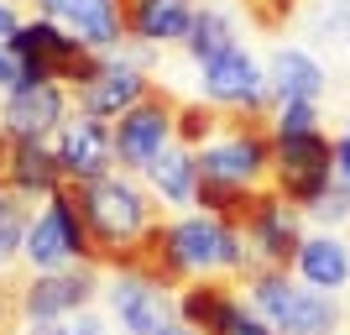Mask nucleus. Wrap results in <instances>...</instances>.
Returning a JSON list of instances; mask_svg holds the SVG:
<instances>
[{
	"mask_svg": "<svg viewBox=\"0 0 350 335\" xmlns=\"http://www.w3.org/2000/svg\"><path fill=\"white\" fill-rule=\"evenodd\" d=\"M11 53L21 58V79L27 84H84V79H94L100 73V53L89 42H79V37H68V32L58 27V21H27V27L11 37ZM21 84V89H27Z\"/></svg>",
	"mask_w": 350,
	"mask_h": 335,
	"instance_id": "obj_3",
	"label": "nucleus"
},
{
	"mask_svg": "<svg viewBox=\"0 0 350 335\" xmlns=\"http://www.w3.org/2000/svg\"><path fill=\"white\" fill-rule=\"evenodd\" d=\"M293 273L304 277L308 288H329L335 293V288L350 283V247H340V241H329V236H314V241H304Z\"/></svg>",
	"mask_w": 350,
	"mask_h": 335,
	"instance_id": "obj_17",
	"label": "nucleus"
},
{
	"mask_svg": "<svg viewBox=\"0 0 350 335\" xmlns=\"http://www.w3.org/2000/svg\"><path fill=\"white\" fill-rule=\"evenodd\" d=\"M21 262H27L31 273H63V267L79 262V257H73V241H68V225H63V215H58V204H53V199H47V210L27 225Z\"/></svg>",
	"mask_w": 350,
	"mask_h": 335,
	"instance_id": "obj_15",
	"label": "nucleus"
},
{
	"mask_svg": "<svg viewBox=\"0 0 350 335\" xmlns=\"http://www.w3.org/2000/svg\"><path fill=\"white\" fill-rule=\"evenodd\" d=\"M73 335H105L100 320H73Z\"/></svg>",
	"mask_w": 350,
	"mask_h": 335,
	"instance_id": "obj_28",
	"label": "nucleus"
},
{
	"mask_svg": "<svg viewBox=\"0 0 350 335\" xmlns=\"http://www.w3.org/2000/svg\"><path fill=\"white\" fill-rule=\"evenodd\" d=\"M27 79H21V58L11 53V42H0V89L11 95V89H21Z\"/></svg>",
	"mask_w": 350,
	"mask_h": 335,
	"instance_id": "obj_24",
	"label": "nucleus"
},
{
	"mask_svg": "<svg viewBox=\"0 0 350 335\" xmlns=\"http://www.w3.org/2000/svg\"><path fill=\"white\" fill-rule=\"evenodd\" d=\"M0 267H5V262H0Z\"/></svg>",
	"mask_w": 350,
	"mask_h": 335,
	"instance_id": "obj_30",
	"label": "nucleus"
},
{
	"mask_svg": "<svg viewBox=\"0 0 350 335\" xmlns=\"http://www.w3.org/2000/svg\"><path fill=\"white\" fill-rule=\"evenodd\" d=\"M53 152H58L63 178L89 184V178H105V173H110V162H116V132H110L100 116L73 110V116L58 126V147H53Z\"/></svg>",
	"mask_w": 350,
	"mask_h": 335,
	"instance_id": "obj_8",
	"label": "nucleus"
},
{
	"mask_svg": "<svg viewBox=\"0 0 350 335\" xmlns=\"http://www.w3.org/2000/svg\"><path fill=\"white\" fill-rule=\"evenodd\" d=\"M308 215H314V220H329V225H340V220L350 215V184H340V178H335V184H329L319 199L308 204Z\"/></svg>",
	"mask_w": 350,
	"mask_h": 335,
	"instance_id": "obj_22",
	"label": "nucleus"
},
{
	"mask_svg": "<svg viewBox=\"0 0 350 335\" xmlns=\"http://www.w3.org/2000/svg\"><path fill=\"white\" fill-rule=\"evenodd\" d=\"M100 288V267L94 262H73L63 273H31L27 293H21V320L42 325V320H63V314H79V309L94 299Z\"/></svg>",
	"mask_w": 350,
	"mask_h": 335,
	"instance_id": "obj_7",
	"label": "nucleus"
},
{
	"mask_svg": "<svg viewBox=\"0 0 350 335\" xmlns=\"http://www.w3.org/2000/svg\"><path fill=\"white\" fill-rule=\"evenodd\" d=\"M209 335H278V330H272V325H267L256 309H246L241 299H235V304L219 314V325H215Z\"/></svg>",
	"mask_w": 350,
	"mask_h": 335,
	"instance_id": "obj_21",
	"label": "nucleus"
},
{
	"mask_svg": "<svg viewBox=\"0 0 350 335\" xmlns=\"http://www.w3.org/2000/svg\"><path fill=\"white\" fill-rule=\"evenodd\" d=\"M304 132H319V110H314V100L278 105V116H272V136H304Z\"/></svg>",
	"mask_w": 350,
	"mask_h": 335,
	"instance_id": "obj_20",
	"label": "nucleus"
},
{
	"mask_svg": "<svg viewBox=\"0 0 350 335\" xmlns=\"http://www.w3.org/2000/svg\"><path fill=\"white\" fill-rule=\"evenodd\" d=\"M37 11L47 21H58L68 37L89 42L94 53H110V47L126 37L120 27V0H37Z\"/></svg>",
	"mask_w": 350,
	"mask_h": 335,
	"instance_id": "obj_12",
	"label": "nucleus"
},
{
	"mask_svg": "<svg viewBox=\"0 0 350 335\" xmlns=\"http://www.w3.org/2000/svg\"><path fill=\"white\" fill-rule=\"evenodd\" d=\"M251 304L278 335H335L340 330V304L324 288L293 283L282 267H262L246 277Z\"/></svg>",
	"mask_w": 350,
	"mask_h": 335,
	"instance_id": "obj_2",
	"label": "nucleus"
},
{
	"mask_svg": "<svg viewBox=\"0 0 350 335\" xmlns=\"http://www.w3.org/2000/svg\"><path fill=\"white\" fill-rule=\"evenodd\" d=\"M79 189V210H84V225H89V241H94V262L100 267H126L136 257L146 236L162 225V215L152 210L136 184L105 173V178H89V184H73Z\"/></svg>",
	"mask_w": 350,
	"mask_h": 335,
	"instance_id": "obj_1",
	"label": "nucleus"
},
{
	"mask_svg": "<svg viewBox=\"0 0 350 335\" xmlns=\"http://www.w3.org/2000/svg\"><path fill=\"white\" fill-rule=\"evenodd\" d=\"M204 95L219 110H267L272 84L262 79V69L251 63L246 47L235 42L230 53H219L215 63H204Z\"/></svg>",
	"mask_w": 350,
	"mask_h": 335,
	"instance_id": "obj_9",
	"label": "nucleus"
},
{
	"mask_svg": "<svg viewBox=\"0 0 350 335\" xmlns=\"http://www.w3.org/2000/svg\"><path fill=\"white\" fill-rule=\"evenodd\" d=\"M146 95H152V84H146L136 69H126V63H100V73H94V79H84V84L73 89L79 110H89V116H100V121L126 116V110H131V105H142Z\"/></svg>",
	"mask_w": 350,
	"mask_h": 335,
	"instance_id": "obj_13",
	"label": "nucleus"
},
{
	"mask_svg": "<svg viewBox=\"0 0 350 335\" xmlns=\"http://www.w3.org/2000/svg\"><path fill=\"white\" fill-rule=\"evenodd\" d=\"M235 37H230V21L219 11H193V27H189V53L199 63H215L219 53H230Z\"/></svg>",
	"mask_w": 350,
	"mask_h": 335,
	"instance_id": "obj_19",
	"label": "nucleus"
},
{
	"mask_svg": "<svg viewBox=\"0 0 350 335\" xmlns=\"http://www.w3.org/2000/svg\"><path fill=\"white\" fill-rule=\"evenodd\" d=\"M335 142L324 132H304V136H272V189L288 204L308 210L329 184H335Z\"/></svg>",
	"mask_w": 350,
	"mask_h": 335,
	"instance_id": "obj_4",
	"label": "nucleus"
},
{
	"mask_svg": "<svg viewBox=\"0 0 350 335\" xmlns=\"http://www.w3.org/2000/svg\"><path fill=\"white\" fill-rule=\"evenodd\" d=\"M162 335H199V330H193V325H183V320H173V325H167Z\"/></svg>",
	"mask_w": 350,
	"mask_h": 335,
	"instance_id": "obj_29",
	"label": "nucleus"
},
{
	"mask_svg": "<svg viewBox=\"0 0 350 335\" xmlns=\"http://www.w3.org/2000/svg\"><path fill=\"white\" fill-rule=\"evenodd\" d=\"M272 100L278 105H288V100H314L319 105V95H324V69L308 53H298V47H282L278 58H272Z\"/></svg>",
	"mask_w": 350,
	"mask_h": 335,
	"instance_id": "obj_16",
	"label": "nucleus"
},
{
	"mask_svg": "<svg viewBox=\"0 0 350 335\" xmlns=\"http://www.w3.org/2000/svg\"><path fill=\"white\" fill-rule=\"evenodd\" d=\"M27 335H73V325H63V320H42V325H31Z\"/></svg>",
	"mask_w": 350,
	"mask_h": 335,
	"instance_id": "obj_27",
	"label": "nucleus"
},
{
	"mask_svg": "<svg viewBox=\"0 0 350 335\" xmlns=\"http://www.w3.org/2000/svg\"><path fill=\"white\" fill-rule=\"evenodd\" d=\"M110 132H116V162L120 168H152L162 158V147H173V136H178V100L152 89L142 105L116 116Z\"/></svg>",
	"mask_w": 350,
	"mask_h": 335,
	"instance_id": "obj_5",
	"label": "nucleus"
},
{
	"mask_svg": "<svg viewBox=\"0 0 350 335\" xmlns=\"http://www.w3.org/2000/svg\"><path fill=\"white\" fill-rule=\"evenodd\" d=\"M335 173H340V184H350V126L335 136Z\"/></svg>",
	"mask_w": 350,
	"mask_h": 335,
	"instance_id": "obj_25",
	"label": "nucleus"
},
{
	"mask_svg": "<svg viewBox=\"0 0 350 335\" xmlns=\"http://www.w3.org/2000/svg\"><path fill=\"white\" fill-rule=\"evenodd\" d=\"M241 236H246L251 257H256V273H262V267H282V273H288V267L298 262V251H304L298 204H288L272 184H267V189L256 194V210H251V220H246Z\"/></svg>",
	"mask_w": 350,
	"mask_h": 335,
	"instance_id": "obj_6",
	"label": "nucleus"
},
{
	"mask_svg": "<svg viewBox=\"0 0 350 335\" xmlns=\"http://www.w3.org/2000/svg\"><path fill=\"white\" fill-rule=\"evenodd\" d=\"M110 309H116V320L126 325V335H162L173 325V299L162 283L142 273H116L110 283Z\"/></svg>",
	"mask_w": 350,
	"mask_h": 335,
	"instance_id": "obj_11",
	"label": "nucleus"
},
{
	"mask_svg": "<svg viewBox=\"0 0 350 335\" xmlns=\"http://www.w3.org/2000/svg\"><path fill=\"white\" fill-rule=\"evenodd\" d=\"M241 5L251 11V21H256L262 32H278L282 21L293 16V5H298V0H241Z\"/></svg>",
	"mask_w": 350,
	"mask_h": 335,
	"instance_id": "obj_23",
	"label": "nucleus"
},
{
	"mask_svg": "<svg viewBox=\"0 0 350 335\" xmlns=\"http://www.w3.org/2000/svg\"><path fill=\"white\" fill-rule=\"evenodd\" d=\"M16 32H21V21H16V11L5 5V0H0V42H11Z\"/></svg>",
	"mask_w": 350,
	"mask_h": 335,
	"instance_id": "obj_26",
	"label": "nucleus"
},
{
	"mask_svg": "<svg viewBox=\"0 0 350 335\" xmlns=\"http://www.w3.org/2000/svg\"><path fill=\"white\" fill-rule=\"evenodd\" d=\"M68 121V95L58 84H27L5 95V110H0V126L16 136V142H47L58 136V126Z\"/></svg>",
	"mask_w": 350,
	"mask_h": 335,
	"instance_id": "obj_10",
	"label": "nucleus"
},
{
	"mask_svg": "<svg viewBox=\"0 0 350 335\" xmlns=\"http://www.w3.org/2000/svg\"><path fill=\"white\" fill-rule=\"evenodd\" d=\"M0 184L11 194H21V199H31V194H53L63 184V168H58V152L47 142H16L5 147V162H0Z\"/></svg>",
	"mask_w": 350,
	"mask_h": 335,
	"instance_id": "obj_14",
	"label": "nucleus"
},
{
	"mask_svg": "<svg viewBox=\"0 0 350 335\" xmlns=\"http://www.w3.org/2000/svg\"><path fill=\"white\" fill-rule=\"evenodd\" d=\"M152 173V184L162 189V199H193V189H199V162H193V147H162V158L146 168Z\"/></svg>",
	"mask_w": 350,
	"mask_h": 335,
	"instance_id": "obj_18",
	"label": "nucleus"
}]
</instances>
